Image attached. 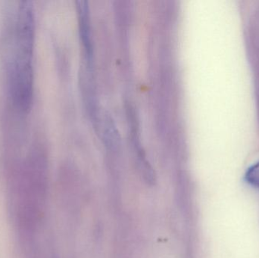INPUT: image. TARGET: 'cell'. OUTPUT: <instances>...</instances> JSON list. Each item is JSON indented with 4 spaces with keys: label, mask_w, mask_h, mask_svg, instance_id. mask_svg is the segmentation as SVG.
Segmentation results:
<instances>
[{
    "label": "cell",
    "mask_w": 259,
    "mask_h": 258,
    "mask_svg": "<svg viewBox=\"0 0 259 258\" xmlns=\"http://www.w3.org/2000/svg\"><path fill=\"white\" fill-rule=\"evenodd\" d=\"M3 30V62L9 98L23 114L31 109L33 96L34 14L31 2H13L7 9Z\"/></svg>",
    "instance_id": "6da1fadb"
},
{
    "label": "cell",
    "mask_w": 259,
    "mask_h": 258,
    "mask_svg": "<svg viewBox=\"0 0 259 258\" xmlns=\"http://www.w3.org/2000/svg\"><path fill=\"white\" fill-rule=\"evenodd\" d=\"M79 14L80 19V32L82 40L87 50V54L91 59L92 57V43H91V29H90L89 13L88 3L86 1L79 2Z\"/></svg>",
    "instance_id": "7a4b0ae2"
},
{
    "label": "cell",
    "mask_w": 259,
    "mask_h": 258,
    "mask_svg": "<svg viewBox=\"0 0 259 258\" xmlns=\"http://www.w3.org/2000/svg\"><path fill=\"white\" fill-rule=\"evenodd\" d=\"M246 179L251 184L259 186V163L252 166L247 171Z\"/></svg>",
    "instance_id": "3957f363"
}]
</instances>
